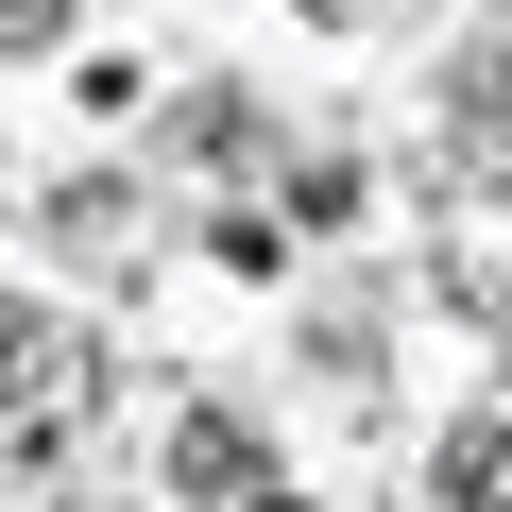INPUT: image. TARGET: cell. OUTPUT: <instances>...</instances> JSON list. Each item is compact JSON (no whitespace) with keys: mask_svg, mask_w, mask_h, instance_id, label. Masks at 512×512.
<instances>
[{"mask_svg":"<svg viewBox=\"0 0 512 512\" xmlns=\"http://www.w3.org/2000/svg\"><path fill=\"white\" fill-rule=\"evenodd\" d=\"M86 410H103L86 325H69V308H35V291H0V461H52Z\"/></svg>","mask_w":512,"mask_h":512,"instance_id":"1","label":"cell"},{"mask_svg":"<svg viewBox=\"0 0 512 512\" xmlns=\"http://www.w3.org/2000/svg\"><path fill=\"white\" fill-rule=\"evenodd\" d=\"M69 35V0H0V52H52Z\"/></svg>","mask_w":512,"mask_h":512,"instance_id":"4","label":"cell"},{"mask_svg":"<svg viewBox=\"0 0 512 512\" xmlns=\"http://www.w3.org/2000/svg\"><path fill=\"white\" fill-rule=\"evenodd\" d=\"M171 478H188L205 512H256V495H274V478H256V444H239V410H188V427H171Z\"/></svg>","mask_w":512,"mask_h":512,"instance_id":"2","label":"cell"},{"mask_svg":"<svg viewBox=\"0 0 512 512\" xmlns=\"http://www.w3.org/2000/svg\"><path fill=\"white\" fill-rule=\"evenodd\" d=\"M444 512H512V427H444Z\"/></svg>","mask_w":512,"mask_h":512,"instance_id":"3","label":"cell"}]
</instances>
